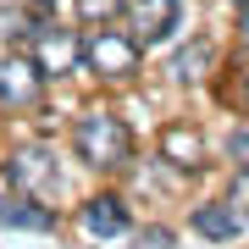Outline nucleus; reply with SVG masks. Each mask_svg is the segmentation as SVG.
Masks as SVG:
<instances>
[{
	"mask_svg": "<svg viewBox=\"0 0 249 249\" xmlns=\"http://www.w3.org/2000/svg\"><path fill=\"white\" fill-rule=\"evenodd\" d=\"M72 150L94 172H127L133 166V139H127L122 116H111V111H83L78 127H72Z\"/></svg>",
	"mask_w": 249,
	"mask_h": 249,
	"instance_id": "nucleus-1",
	"label": "nucleus"
},
{
	"mask_svg": "<svg viewBox=\"0 0 249 249\" xmlns=\"http://www.w3.org/2000/svg\"><path fill=\"white\" fill-rule=\"evenodd\" d=\"M139 67H144V45L127 28H111V22L83 28V72H94L106 83H127L139 78Z\"/></svg>",
	"mask_w": 249,
	"mask_h": 249,
	"instance_id": "nucleus-2",
	"label": "nucleus"
},
{
	"mask_svg": "<svg viewBox=\"0 0 249 249\" xmlns=\"http://www.w3.org/2000/svg\"><path fill=\"white\" fill-rule=\"evenodd\" d=\"M22 50H28V61L45 72V83H50V78H78V72H83V34H78L72 22L39 17L34 34L22 39Z\"/></svg>",
	"mask_w": 249,
	"mask_h": 249,
	"instance_id": "nucleus-3",
	"label": "nucleus"
},
{
	"mask_svg": "<svg viewBox=\"0 0 249 249\" xmlns=\"http://www.w3.org/2000/svg\"><path fill=\"white\" fill-rule=\"evenodd\" d=\"M45 100V72L28 61V50H11L0 61V106L6 111H28Z\"/></svg>",
	"mask_w": 249,
	"mask_h": 249,
	"instance_id": "nucleus-4",
	"label": "nucleus"
},
{
	"mask_svg": "<svg viewBox=\"0 0 249 249\" xmlns=\"http://www.w3.org/2000/svg\"><path fill=\"white\" fill-rule=\"evenodd\" d=\"M78 227L89 232V238H122L127 227H133V211H127V199L122 194H89L83 199V211H78Z\"/></svg>",
	"mask_w": 249,
	"mask_h": 249,
	"instance_id": "nucleus-5",
	"label": "nucleus"
},
{
	"mask_svg": "<svg viewBox=\"0 0 249 249\" xmlns=\"http://www.w3.org/2000/svg\"><path fill=\"white\" fill-rule=\"evenodd\" d=\"M122 17H127V34L150 50V45H160V39L172 34V22H178V0H127Z\"/></svg>",
	"mask_w": 249,
	"mask_h": 249,
	"instance_id": "nucleus-6",
	"label": "nucleus"
},
{
	"mask_svg": "<svg viewBox=\"0 0 249 249\" xmlns=\"http://www.w3.org/2000/svg\"><path fill=\"white\" fill-rule=\"evenodd\" d=\"M6 178H11L17 194H45L50 178H55V155L45 150V144H22V150L6 160Z\"/></svg>",
	"mask_w": 249,
	"mask_h": 249,
	"instance_id": "nucleus-7",
	"label": "nucleus"
},
{
	"mask_svg": "<svg viewBox=\"0 0 249 249\" xmlns=\"http://www.w3.org/2000/svg\"><path fill=\"white\" fill-rule=\"evenodd\" d=\"M0 227H17V232H50L55 211L39 194H0Z\"/></svg>",
	"mask_w": 249,
	"mask_h": 249,
	"instance_id": "nucleus-8",
	"label": "nucleus"
},
{
	"mask_svg": "<svg viewBox=\"0 0 249 249\" xmlns=\"http://www.w3.org/2000/svg\"><path fill=\"white\" fill-rule=\"evenodd\" d=\"M188 227H194L205 244H227V238H238V232H244V216L232 211L227 199H216V205H194Z\"/></svg>",
	"mask_w": 249,
	"mask_h": 249,
	"instance_id": "nucleus-9",
	"label": "nucleus"
},
{
	"mask_svg": "<svg viewBox=\"0 0 249 249\" xmlns=\"http://www.w3.org/2000/svg\"><path fill=\"white\" fill-rule=\"evenodd\" d=\"M160 160H172V166H183V172H199L205 166V139L194 127H166V133H160Z\"/></svg>",
	"mask_w": 249,
	"mask_h": 249,
	"instance_id": "nucleus-10",
	"label": "nucleus"
},
{
	"mask_svg": "<svg viewBox=\"0 0 249 249\" xmlns=\"http://www.w3.org/2000/svg\"><path fill=\"white\" fill-rule=\"evenodd\" d=\"M34 22H39V11H34V6H0V45L22 50V39L34 34Z\"/></svg>",
	"mask_w": 249,
	"mask_h": 249,
	"instance_id": "nucleus-11",
	"label": "nucleus"
},
{
	"mask_svg": "<svg viewBox=\"0 0 249 249\" xmlns=\"http://www.w3.org/2000/svg\"><path fill=\"white\" fill-rule=\"evenodd\" d=\"M211 67H216V50L205 45V39H199V45H188L183 55H172V72H178V83H199Z\"/></svg>",
	"mask_w": 249,
	"mask_h": 249,
	"instance_id": "nucleus-12",
	"label": "nucleus"
},
{
	"mask_svg": "<svg viewBox=\"0 0 249 249\" xmlns=\"http://www.w3.org/2000/svg\"><path fill=\"white\" fill-rule=\"evenodd\" d=\"M122 6H127V0H72V22H83V28L122 22Z\"/></svg>",
	"mask_w": 249,
	"mask_h": 249,
	"instance_id": "nucleus-13",
	"label": "nucleus"
},
{
	"mask_svg": "<svg viewBox=\"0 0 249 249\" xmlns=\"http://www.w3.org/2000/svg\"><path fill=\"white\" fill-rule=\"evenodd\" d=\"M222 199H227L238 216H249V166H238V172H232V183H227V194H222Z\"/></svg>",
	"mask_w": 249,
	"mask_h": 249,
	"instance_id": "nucleus-14",
	"label": "nucleus"
},
{
	"mask_svg": "<svg viewBox=\"0 0 249 249\" xmlns=\"http://www.w3.org/2000/svg\"><path fill=\"white\" fill-rule=\"evenodd\" d=\"M232 6H249V0H232Z\"/></svg>",
	"mask_w": 249,
	"mask_h": 249,
	"instance_id": "nucleus-15",
	"label": "nucleus"
}]
</instances>
